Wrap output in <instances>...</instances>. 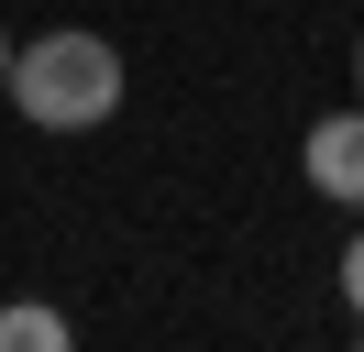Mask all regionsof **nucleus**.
<instances>
[{
	"instance_id": "f257e3e1",
	"label": "nucleus",
	"mask_w": 364,
	"mask_h": 352,
	"mask_svg": "<svg viewBox=\"0 0 364 352\" xmlns=\"http://www.w3.org/2000/svg\"><path fill=\"white\" fill-rule=\"evenodd\" d=\"M0 99L33 132H100L122 110V44L111 33H33V44H11V88Z\"/></svg>"
},
{
	"instance_id": "f03ea898",
	"label": "nucleus",
	"mask_w": 364,
	"mask_h": 352,
	"mask_svg": "<svg viewBox=\"0 0 364 352\" xmlns=\"http://www.w3.org/2000/svg\"><path fill=\"white\" fill-rule=\"evenodd\" d=\"M298 165H309V187L331 209H364V110H320L309 143H298Z\"/></svg>"
},
{
	"instance_id": "7ed1b4c3",
	"label": "nucleus",
	"mask_w": 364,
	"mask_h": 352,
	"mask_svg": "<svg viewBox=\"0 0 364 352\" xmlns=\"http://www.w3.org/2000/svg\"><path fill=\"white\" fill-rule=\"evenodd\" d=\"M77 330H67V308H45V297H11L0 308V352H67Z\"/></svg>"
},
{
	"instance_id": "20e7f679",
	"label": "nucleus",
	"mask_w": 364,
	"mask_h": 352,
	"mask_svg": "<svg viewBox=\"0 0 364 352\" xmlns=\"http://www.w3.org/2000/svg\"><path fill=\"white\" fill-rule=\"evenodd\" d=\"M342 308H353V319H364V231L342 242Z\"/></svg>"
},
{
	"instance_id": "39448f33",
	"label": "nucleus",
	"mask_w": 364,
	"mask_h": 352,
	"mask_svg": "<svg viewBox=\"0 0 364 352\" xmlns=\"http://www.w3.org/2000/svg\"><path fill=\"white\" fill-rule=\"evenodd\" d=\"M0 88H11V33H0Z\"/></svg>"
},
{
	"instance_id": "423d86ee",
	"label": "nucleus",
	"mask_w": 364,
	"mask_h": 352,
	"mask_svg": "<svg viewBox=\"0 0 364 352\" xmlns=\"http://www.w3.org/2000/svg\"><path fill=\"white\" fill-rule=\"evenodd\" d=\"M353 88H364V44H353Z\"/></svg>"
}]
</instances>
